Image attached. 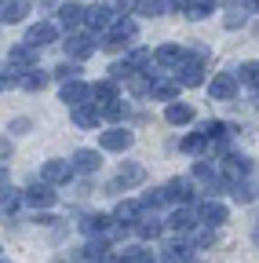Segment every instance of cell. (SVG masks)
Segmentation results:
<instances>
[{"label": "cell", "instance_id": "6da1fadb", "mask_svg": "<svg viewBox=\"0 0 259 263\" xmlns=\"http://www.w3.org/2000/svg\"><path fill=\"white\" fill-rule=\"evenodd\" d=\"M132 37H135V22L121 15V18L110 26V33H103V48H106V51H124V44L132 41Z\"/></svg>", "mask_w": 259, "mask_h": 263}, {"label": "cell", "instance_id": "7a4b0ae2", "mask_svg": "<svg viewBox=\"0 0 259 263\" xmlns=\"http://www.w3.org/2000/svg\"><path fill=\"white\" fill-rule=\"evenodd\" d=\"M117 18H121V15H117L110 4H91L88 15H84V26H88V33H110V26H113Z\"/></svg>", "mask_w": 259, "mask_h": 263}, {"label": "cell", "instance_id": "3957f363", "mask_svg": "<svg viewBox=\"0 0 259 263\" xmlns=\"http://www.w3.org/2000/svg\"><path fill=\"white\" fill-rule=\"evenodd\" d=\"M73 161H62V157H51L44 161V168H41V179H48L51 186H62V183H70L73 179Z\"/></svg>", "mask_w": 259, "mask_h": 263}, {"label": "cell", "instance_id": "277c9868", "mask_svg": "<svg viewBox=\"0 0 259 263\" xmlns=\"http://www.w3.org/2000/svg\"><path fill=\"white\" fill-rule=\"evenodd\" d=\"M175 81L186 84V88H197L205 81V55H190L179 70H175Z\"/></svg>", "mask_w": 259, "mask_h": 263}, {"label": "cell", "instance_id": "5b68a950", "mask_svg": "<svg viewBox=\"0 0 259 263\" xmlns=\"http://www.w3.org/2000/svg\"><path fill=\"white\" fill-rule=\"evenodd\" d=\"M55 201H58V194H55V186H51L48 179L26 186V205H33V209H51Z\"/></svg>", "mask_w": 259, "mask_h": 263}, {"label": "cell", "instance_id": "8992f818", "mask_svg": "<svg viewBox=\"0 0 259 263\" xmlns=\"http://www.w3.org/2000/svg\"><path fill=\"white\" fill-rule=\"evenodd\" d=\"M88 55H95V33H66V59L84 62Z\"/></svg>", "mask_w": 259, "mask_h": 263}, {"label": "cell", "instance_id": "52a82bcc", "mask_svg": "<svg viewBox=\"0 0 259 263\" xmlns=\"http://www.w3.org/2000/svg\"><path fill=\"white\" fill-rule=\"evenodd\" d=\"M132 143H135V136H132L128 128H106L103 136H99V146L110 150V154H124Z\"/></svg>", "mask_w": 259, "mask_h": 263}, {"label": "cell", "instance_id": "ba28073f", "mask_svg": "<svg viewBox=\"0 0 259 263\" xmlns=\"http://www.w3.org/2000/svg\"><path fill=\"white\" fill-rule=\"evenodd\" d=\"M84 15H88V8H84V4H73V0L55 8V18H58V26L66 29V33H73L77 26H84Z\"/></svg>", "mask_w": 259, "mask_h": 263}, {"label": "cell", "instance_id": "9c48e42d", "mask_svg": "<svg viewBox=\"0 0 259 263\" xmlns=\"http://www.w3.org/2000/svg\"><path fill=\"white\" fill-rule=\"evenodd\" d=\"M70 117H73L77 128H95L103 121V106L95 103V99H88V103H81V106H70Z\"/></svg>", "mask_w": 259, "mask_h": 263}, {"label": "cell", "instance_id": "30bf717a", "mask_svg": "<svg viewBox=\"0 0 259 263\" xmlns=\"http://www.w3.org/2000/svg\"><path fill=\"white\" fill-rule=\"evenodd\" d=\"M139 183H146V168H143L139 161H128V164H121V172L113 179V190H132Z\"/></svg>", "mask_w": 259, "mask_h": 263}, {"label": "cell", "instance_id": "8fae6325", "mask_svg": "<svg viewBox=\"0 0 259 263\" xmlns=\"http://www.w3.org/2000/svg\"><path fill=\"white\" fill-rule=\"evenodd\" d=\"M153 59H157V66H165V70H179V66L190 59V51L183 44H161Z\"/></svg>", "mask_w": 259, "mask_h": 263}, {"label": "cell", "instance_id": "7c38bea8", "mask_svg": "<svg viewBox=\"0 0 259 263\" xmlns=\"http://www.w3.org/2000/svg\"><path fill=\"white\" fill-rule=\"evenodd\" d=\"M58 99L66 106H81V103H88L91 99V84H84V81H66L58 88Z\"/></svg>", "mask_w": 259, "mask_h": 263}, {"label": "cell", "instance_id": "4fadbf2b", "mask_svg": "<svg viewBox=\"0 0 259 263\" xmlns=\"http://www.w3.org/2000/svg\"><path fill=\"white\" fill-rule=\"evenodd\" d=\"M165 227H168V223H161V219H157V212L150 216V209H146V212H143V219L132 227V234H135V238H143V241H157Z\"/></svg>", "mask_w": 259, "mask_h": 263}, {"label": "cell", "instance_id": "5bb4252c", "mask_svg": "<svg viewBox=\"0 0 259 263\" xmlns=\"http://www.w3.org/2000/svg\"><path fill=\"white\" fill-rule=\"evenodd\" d=\"M55 37H58V26H55V22H33V26L26 29V41H29V44H37V48L55 44Z\"/></svg>", "mask_w": 259, "mask_h": 263}, {"label": "cell", "instance_id": "9a60e30c", "mask_svg": "<svg viewBox=\"0 0 259 263\" xmlns=\"http://www.w3.org/2000/svg\"><path fill=\"white\" fill-rule=\"evenodd\" d=\"M237 73H215L212 81H208V95L212 99H234V91H237Z\"/></svg>", "mask_w": 259, "mask_h": 263}, {"label": "cell", "instance_id": "2e32d148", "mask_svg": "<svg viewBox=\"0 0 259 263\" xmlns=\"http://www.w3.org/2000/svg\"><path fill=\"white\" fill-rule=\"evenodd\" d=\"M248 172H252V161H248V157H241V154H226V161H223V176L230 179V183H241Z\"/></svg>", "mask_w": 259, "mask_h": 263}, {"label": "cell", "instance_id": "e0dca14e", "mask_svg": "<svg viewBox=\"0 0 259 263\" xmlns=\"http://www.w3.org/2000/svg\"><path fill=\"white\" fill-rule=\"evenodd\" d=\"M70 161H73V168H77L81 176H91V172H99L103 154H99V150H88V146H81V150H77Z\"/></svg>", "mask_w": 259, "mask_h": 263}, {"label": "cell", "instance_id": "ac0fdd59", "mask_svg": "<svg viewBox=\"0 0 259 263\" xmlns=\"http://www.w3.org/2000/svg\"><path fill=\"white\" fill-rule=\"evenodd\" d=\"M33 62H37V51H33V44H15L11 51H8V66H15V70H33Z\"/></svg>", "mask_w": 259, "mask_h": 263}, {"label": "cell", "instance_id": "d6986e66", "mask_svg": "<svg viewBox=\"0 0 259 263\" xmlns=\"http://www.w3.org/2000/svg\"><path fill=\"white\" fill-rule=\"evenodd\" d=\"M165 194H168V201H172V205H186L190 197H193V183L183 179V176H175V179L165 183Z\"/></svg>", "mask_w": 259, "mask_h": 263}, {"label": "cell", "instance_id": "ffe728a7", "mask_svg": "<svg viewBox=\"0 0 259 263\" xmlns=\"http://www.w3.org/2000/svg\"><path fill=\"white\" fill-rule=\"evenodd\" d=\"M183 154H190V157H201L208 146H212V136H208V132L205 128H197V132H190V136H183Z\"/></svg>", "mask_w": 259, "mask_h": 263}, {"label": "cell", "instance_id": "44dd1931", "mask_svg": "<svg viewBox=\"0 0 259 263\" xmlns=\"http://www.w3.org/2000/svg\"><path fill=\"white\" fill-rule=\"evenodd\" d=\"M110 223H117V216H110V212H91V216L81 219V230H84L88 238H95V234H106Z\"/></svg>", "mask_w": 259, "mask_h": 263}, {"label": "cell", "instance_id": "7402d4cb", "mask_svg": "<svg viewBox=\"0 0 259 263\" xmlns=\"http://www.w3.org/2000/svg\"><path fill=\"white\" fill-rule=\"evenodd\" d=\"M197 212H201V223H205V227H223V223H226V216H230V212H226V205H223V201H215V197H208V201H205Z\"/></svg>", "mask_w": 259, "mask_h": 263}, {"label": "cell", "instance_id": "603a6c76", "mask_svg": "<svg viewBox=\"0 0 259 263\" xmlns=\"http://www.w3.org/2000/svg\"><path fill=\"white\" fill-rule=\"evenodd\" d=\"M197 219H201V212H190V209H175L165 223L175 230V234H186V230H193V227H197Z\"/></svg>", "mask_w": 259, "mask_h": 263}, {"label": "cell", "instance_id": "cb8c5ba5", "mask_svg": "<svg viewBox=\"0 0 259 263\" xmlns=\"http://www.w3.org/2000/svg\"><path fill=\"white\" fill-rule=\"evenodd\" d=\"M179 88H183V84L175 81V73H172V77H153V91H150V95L161 99V103H175V91H179Z\"/></svg>", "mask_w": 259, "mask_h": 263}, {"label": "cell", "instance_id": "d4e9b609", "mask_svg": "<svg viewBox=\"0 0 259 263\" xmlns=\"http://www.w3.org/2000/svg\"><path fill=\"white\" fill-rule=\"evenodd\" d=\"M143 201H121L117 209H113V216H117V223H124V227H135L139 219H143Z\"/></svg>", "mask_w": 259, "mask_h": 263}, {"label": "cell", "instance_id": "484cf974", "mask_svg": "<svg viewBox=\"0 0 259 263\" xmlns=\"http://www.w3.org/2000/svg\"><path fill=\"white\" fill-rule=\"evenodd\" d=\"M193 117H197V114H193V106H190V103H179V99L165 106V121H168V124H190Z\"/></svg>", "mask_w": 259, "mask_h": 263}, {"label": "cell", "instance_id": "4316f807", "mask_svg": "<svg viewBox=\"0 0 259 263\" xmlns=\"http://www.w3.org/2000/svg\"><path fill=\"white\" fill-rule=\"evenodd\" d=\"M26 11H29V0H4V4H0V18H4L8 26L22 22V18H26Z\"/></svg>", "mask_w": 259, "mask_h": 263}, {"label": "cell", "instance_id": "83f0119b", "mask_svg": "<svg viewBox=\"0 0 259 263\" xmlns=\"http://www.w3.org/2000/svg\"><path fill=\"white\" fill-rule=\"evenodd\" d=\"M91 99H95L99 106L117 103V88H113V81H99V84H91Z\"/></svg>", "mask_w": 259, "mask_h": 263}, {"label": "cell", "instance_id": "f1b7e54d", "mask_svg": "<svg viewBox=\"0 0 259 263\" xmlns=\"http://www.w3.org/2000/svg\"><path fill=\"white\" fill-rule=\"evenodd\" d=\"M150 59H153V51H146V48H132V51L124 55V66H128L132 73H139V70H146V66H150Z\"/></svg>", "mask_w": 259, "mask_h": 263}, {"label": "cell", "instance_id": "f546056e", "mask_svg": "<svg viewBox=\"0 0 259 263\" xmlns=\"http://www.w3.org/2000/svg\"><path fill=\"white\" fill-rule=\"evenodd\" d=\"M215 4H219V0H190V4H186V18L201 22V18H208L215 11Z\"/></svg>", "mask_w": 259, "mask_h": 263}, {"label": "cell", "instance_id": "4dcf8cb0", "mask_svg": "<svg viewBox=\"0 0 259 263\" xmlns=\"http://www.w3.org/2000/svg\"><path fill=\"white\" fill-rule=\"evenodd\" d=\"M22 88H26V91H41V88H48V73L37 70V66H33V70H26V73H22Z\"/></svg>", "mask_w": 259, "mask_h": 263}, {"label": "cell", "instance_id": "1f68e13d", "mask_svg": "<svg viewBox=\"0 0 259 263\" xmlns=\"http://www.w3.org/2000/svg\"><path fill=\"white\" fill-rule=\"evenodd\" d=\"M168 8H172L168 0H139V4H135V11L146 15V18H153V15H161V11H168Z\"/></svg>", "mask_w": 259, "mask_h": 263}, {"label": "cell", "instance_id": "d6a6232c", "mask_svg": "<svg viewBox=\"0 0 259 263\" xmlns=\"http://www.w3.org/2000/svg\"><path fill=\"white\" fill-rule=\"evenodd\" d=\"M26 201V194H18V190H11V186H4V201H0V209H4V216H11L18 205Z\"/></svg>", "mask_w": 259, "mask_h": 263}, {"label": "cell", "instance_id": "836d02e7", "mask_svg": "<svg viewBox=\"0 0 259 263\" xmlns=\"http://www.w3.org/2000/svg\"><path fill=\"white\" fill-rule=\"evenodd\" d=\"M205 132H208V136H212L215 143H226V139L234 136V128H230V124H223V121H212V124H205Z\"/></svg>", "mask_w": 259, "mask_h": 263}, {"label": "cell", "instance_id": "e575fe53", "mask_svg": "<svg viewBox=\"0 0 259 263\" xmlns=\"http://www.w3.org/2000/svg\"><path fill=\"white\" fill-rule=\"evenodd\" d=\"M237 77H241V84H252V88H259V62H245Z\"/></svg>", "mask_w": 259, "mask_h": 263}, {"label": "cell", "instance_id": "d590c367", "mask_svg": "<svg viewBox=\"0 0 259 263\" xmlns=\"http://www.w3.org/2000/svg\"><path fill=\"white\" fill-rule=\"evenodd\" d=\"M15 84H22V70L4 66V70H0V88H15Z\"/></svg>", "mask_w": 259, "mask_h": 263}, {"label": "cell", "instance_id": "8d00e7d4", "mask_svg": "<svg viewBox=\"0 0 259 263\" xmlns=\"http://www.w3.org/2000/svg\"><path fill=\"white\" fill-rule=\"evenodd\" d=\"M55 77H58L62 84H66V81H77V77H81V73H77V59H70V62H62L58 70H55Z\"/></svg>", "mask_w": 259, "mask_h": 263}, {"label": "cell", "instance_id": "74e56055", "mask_svg": "<svg viewBox=\"0 0 259 263\" xmlns=\"http://www.w3.org/2000/svg\"><path fill=\"white\" fill-rule=\"evenodd\" d=\"M124 114H128V106L121 103V99H117V103H110V106H103V117H106V121H121Z\"/></svg>", "mask_w": 259, "mask_h": 263}, {"label": "cell", "instance_id": "f35d334b", "mask_svg": "<svg viewBox=\"0 0 259 263\" xmlns=\"http://www.w3.org/2000/svg\"><path fill=\"white\" fill-rule=\"evenodd\" d=\"M230 194H234V201H241V205H248V201H252V197H255L248 183H234V190H230Z\"/></svg>", "mask_w": 259, "mask_h": 263}, {"label": "cell", "instance_id": "ab89813d", "mask_svg": "<svg viewBox=\"0 0 259 263\" xmlns=\"http://www.w3.org/2000/svg\"><path fill=\"white\" fill-rule=\"evenodd\" d=\"M117 256H121V259H124V263H139V259H143V256H146V252H143V249H139V245H124V249H121V252H117Z\"/></svg>", "mask_w": 259, "mask_h": 263}, {"label": "cell", "instance_id": "60d3db41", "mask_svg": "<svg viewBox=\"0 0 259 263\" xmlns=\"http://www.w3.org/2000/svg\"><path fill=\"white\" fill-rule=\"evenodd\" d=\"M245 22V11H237V8H230V11H226V29H237Z\"/></svg>", "mask_w": 259, "mask_h": 263}, {"label": "cell", "instance_id": "b9f144b4", "mask_svg": "<svg viewBox=\"0 0 259 263\" xmlns=\"http://www.w3.org/2000/svg\"><path fill=\"white\" fill-rule=\"evenodd\" d=\"M106 4H110V8H113V11L121 15V11H128V8H135L139 0H106Z\"/></svg>", "mask_w": 259, "mask_h": 263}, {"label": "cell", "instance_id": "7bdbcfd3", "mask_svg": "<svg viewBox=\"0 0 259 263\" xmlns=\"http://www.w3.org/2000/svg\"><path fill=\"white\" fill-rule=\"evenodd\" d=\"M168 4H172L175 11H186V4H190V0H168Z\"/></svg>", "mask_w": 259, "mask_h": 263}, {"label": "cell", "instance_id": "ee69618b", "mask_svg": "<svg viewBox=\"0 0 259 263\" xmlns=\"http://www.w3.org/2000/svg\"><path fill=\"white\" fill-rule=\"evenodd\" d=\"M139 263H165V259H153V256H150V252H146V256H143V259H139Z\"/></svg>", "mask_w": 259, "mask_h": 263}, {"label": "cell", "instance_id": "f6af8a7d", "mask_svg": "<svg viewBox=\"0 0 259 263\" xmlns=\"http://www.w3.org/2000/svg\"><path fill=\"white\" fill-rule=\"evenodd\" d=\"M248 4H252V8H259V0H248Z\"/></svg>", "mask_w": 259, "mask_h": 263}, {"label": "cell", "instance_id": "bcb514c9", "mask_svg": "<svg viewBox=\"0 0 259 263\" xmlns=\"http://www.w3.org/2000/svg\"><path fill=\"white\" fill-rule=\"evenodd\" d=\"M255 106H259V88H255Z\"/></svg>", "mask_w": 259, "mask_h": 263}, {"label": "cell", "instance_id": "7dc6e473", "mask_svg": "<svg viewBox=\"0 0 259 263\" xmlns=\"http://www.w3.org/2000/svg\"><path fill=\"white\" fill-rule=\"evenodd\" d=\"M255 241H259V230H255Z\"/></svg>", "mask_w": 259, "mask_h": 263}]
</instances>
